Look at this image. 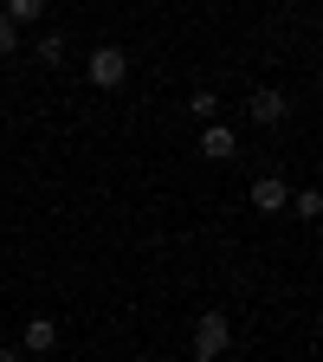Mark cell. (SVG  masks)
<instances>
[{
  "label": "cell",
  "mask_w": 323,
  "mask_h": 362,
  "mask_svg": "<svg viewBox=\"0 0 323 362\" xmlns=\"http://www.w3.org/2000/svg\"><path fill=\"white\" fill-rule=\"evenodd\" d=\"M226 349H233V317H226V310H201V324H194V362H226Z\"/></svg>",
  "instance_id": "1"
},
{
  "label": "cell",
  "mask_w": 323,
  "mask_h": 362,
  "mask_svg": "<svg viewBox=\"0 0 323 362\" xmlns=\"http://www.w3.org/2000/svg\"><path fill=\"white\" fill-rule=\"evenodd\" d=\"M123 78H129V52H123V45H98V52H90V84L117 90Z\"/></svg>",
  "instance_id": "2"
},
{
  "label": "cell",
  "mask_w": 323,
  "mask_h": 362,
  "mask_svg": "<svg viewBox=\"0 0 323 362\" xmlns=\"http://www.w3.org/2000/svg\"><path fill=\"white\" fill-rule=\"evenodd\" d=\"M252 207H259V214H285V207H291V188H285L278 175H259V181H252Z\"/></svg>",
  "instance_id": "3"
},
{
  "label": "cell",
  "mask_w": 323,
  "mask_h": 362,
  "mask_svg": "<svg viewBox=\"0 0 323 362\" xmlns=\"http://www.w3.org/2000/svg\"><path fill=\"white\" fill-rule=\"evenodd\" d=\"M201 156H207V162H233V156H240L233 129H226V123H207V129H201Z\"/></svg>",
  "instance_id": "4"
},
{
  "label": "cell",
  "mask_w": 323,
  "mask_h": 362,
  "mask_svg": "<svg viewBox=\"0 0 323 362\" xmlns=\"http://www.w3.org/2000/svg\"><path fill=\"white\" fill-rule=\"evenodd\" d=\"M246 110H252V123H285L291 104H285V90H252V104H246Z\"/></svg>",
  "instance_id": "5"
},
{
  "label": "cell",
  "mask_w": 323,
  "mask_h": 362,
  "mask_svg": "<svg viewBox=\"0 0 323 362\" xmlns=\"http://www.w3.org/2000/svg\"><path fill=\"white\" fill-rule=\"evenodd\" d=\"M52 343H59L52 317H26V356H52Z\"/></svg>",
  "instance_id": "6"
},
{
  "label": "cell",
  "mask_w": 323,
  "mask_h": 362,
  "mask_svg": "<svg viewBox=\"0 0 323 362\" xmlns=\"http://www.w3.org/2000/svg\"><path fill=\"white\" fill-rule=\"evenodd\" d=\"M0 20H13V26H33V20H45V0H7V13Z\"/></svg>",
  "instance_id": "7"
},
{
  "label": "cell",
  "mask_w": 323,
  "mask_h": 362,
  "mask_svg": "<svg viewBox=\"0 0 323 362\" xmlns=\"http://www.w3.org/2000/svg\"><path fill=\"white\" fill-rule=\"evenodd\" d=\"M291 214H298V220H317V214H323V194H317V188L291 194Z\"/></svg>",
  "instance_id": "8"
},
{
  "label": "cell",
  "mask_w": 323,
  "mask_h": 362,
  "mask_svg": "<svg viewBox=\"0 0 323 362\" xmlns=\"http://www.w3.org/2000/svg\"><path fill=\"white\" fill-rule=\"evenodd\" d=\"M188 110H194L201 123H213V117H220V98H213V90H194V98H188Z\"/></svg>",
  "instance_id": "9"
},
{
  "label": "cell",
  "mask_w": 323,
  "mask_h": 362,
  "mask_svg": "<svg viewBox=\"0 0 323 362\" xmlns=\"http://www.w3.org/2000/svg\"><path fill=\"white\" fill-rule=\"evenodd\" d=\"M33 52H39V65H59V59H65V39H59V33H45Z\"/></svg>",
  "instance_id": "10"
},
{
  "label": "cell",
  "mask_w": 323,
  "mask_h": 362,
  "mask_svg": "<svg viewBox=\"0 0 323 362\" xmlns=\"http://www.w3.org/2000/svg\"><path fill=\"white\" fill-rule=\"evenodd\" d=\"M0 52H20V26L13 20H0Z\"/></svg>",
  "instance_id": "11"
},
{
  "label": "cell",
  "mask_w": 323,
  "mask_h": 362,
  "mask_svg": "<svg viewBox=\"0 0 323 362\" xmlns=\"http://www.w3.org/2000/svg\"><path fill=\"white\" fill-rule=\"evenodd\" d=\"M0 362H20V349H13V343H0Z\"/></svg>",
  "instance_id": "12"
},
{
  "label": "cell",
  "mask_w": 323,
  "mask_h": 362,
  "mask_svg": "<svg viewBox=\"0 0 323 362\" xmlns=\"http://www.w3.org/2000/svg\"><path fill=\"white\" fill-rule=\"evenodd\" d=\"M149 362H168V356H149Z\"/></svg>",
  "instance_id": "13"
}]
</instances>
